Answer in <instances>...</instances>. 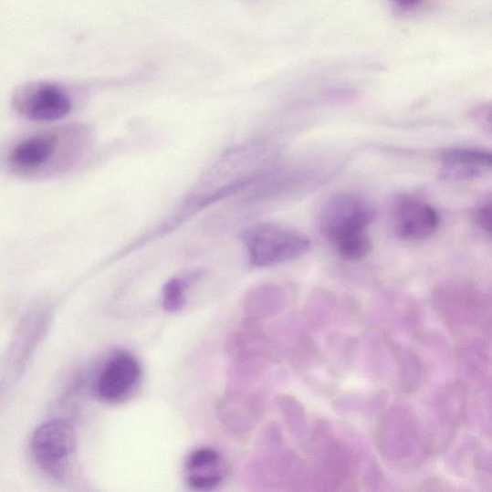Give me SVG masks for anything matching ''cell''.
Returning a JSON list of instances; mask_svg holds the SVG:
<instances>
[{
	"label": "cell",
	"mask_w": 492,
	"mask_h": 492,
	"mask_svg": "<svg viewBox=\"0 0 492 492\" xmlns=\"http://www.w3.org/2000/svg\"><path fill=\"white\" fill-rule=\"evenodd\" d=\"M89 143V134L85 126L58 127L16 143L6 157V167L12 173L24 177L56 176L74 167Z\"/></svg>",
	"instance_id": "6da1fadb"
},
{
	"label": "cell",
	"mask_w": 492,
	"mask_h": 492,
	"mask_svg": "<svg viewBox=\"0 0 492 492\" xmlns=\"http://www.w3.org/2000/svg\"><path fill=\"white\" fill-rule=\"evenodd\" d=\"M490 152L479 149L459 148L445 151L441 156V175L449 181L479 178L491 170Z\"/></svg>",
	"instance_id": "ba28073f"
},
{
	"label": "cell",
	"mask_w": 492,
	"mask_h": 492,
	"mask_svg": "<svg viewBox=\"0 0 492 492\" xmlns=\"http://www.w3.org/2000/svg\"><path fill=\"white\" fill-rule=\"evenodd\" d=\"M13 104L17 113L39 122L63 119L70 113L72 107L66 89L48 81L28 82L17 88Z\"/></svg>",
	"instance_id": "5b68a950"
},
{
	"label": "cell",
	"mask_w": 492,
	"mask_h": 492,
	"mask_svg": "<svg viewBox=\"0 0 492 492\" xmlns=\"http://www.w3.org/2000/svg\"><path fill=\"white\" fill-rule=\"evenodd\" d=\"M377 215L370 199L356 193H338L326 200L318 216V227L333 244L345 236L368 231Z\"/></svg>",
	"instance_id": "3957f363"
},
{
	"label": "cell",
	"mask_w": 492,
	"mask_h": 492,
	"mask_svg": "<svg viewBox=\"0 0 492 492\" xmlns=\"http://www.w3.org/2000/svg\"><path fill=\"white\" fill-rule=\"evenodd\" d=\"M474 120H476L482 129L488 133L491 131V114H490V106L483 105L476 109L474 112Z\"/></svg>",
	"instance_id": "5bb4252c"
},
{
	"label": "cell",
	"mask_w": 492,
	"mask_h": 492,
	"mask_svg": "<svg viewBox=\"0 0 492 492\" xmlns=\"http://www.w3.org/2000/svg\"><path fill=\"white\" fill-rule=\"evenodd\" d=\"M243 241L249 263L256 267L294 261L312 247V241L302 231L272 223L251 226L244 233Z\"/></svg>",
	"instance_id": "7a4b0ae2"
},
{
	"label": "cell",
	"mask_w": 492,
	"mask_h": 492,
	"mask_svg": "<svg viewBox=\"0 0 492 492\" xmlns=\"http://www.w3.org/2000/svg\"><path fill=\"white\" fill-rule=\"evenodd\" d=\"M223 474L220 472L190 473L188 484L196 490H212L222 483Z\"/></svg>",
	"instance_id": "7c38bea8"
},
{
	"label": "cell",
	"mask_w": 492,
	"mask_h": 492,
	"mask_svg": "<svg viewBox=\"0 0 492 492\" xmlns=\"http://www.w3.org/2000/svg\"><path fill=\"white\" fill-rule=\"evenodd\" d=\"M476 225L488 236H491V200L482 204L474 214Z\"/></svg>",
	"instance_id": "4fadbf2b"
},
{
	"label": "cell",
	"mask_w": 492,
	"mask_h": 492,
	"mask_svg": "<svg viewBox=\"0 0 492 492\" xmlns=\"http://www.w3.org/2000/svg\"><path fill=\"white\" fill-rule=\"evenodd\" d=\"M394 2L403 7H412L421 2V0H394Z\"/></svg>",
	"instance_id": "9a60e30c"
},
{
	"label": "cell",
	"mask_w": 492,
	"mask_h": 492,
	"mask_svg": "<svg viewBox=\"0 0 492 492\" xmlns=\"http://www.w3.org/2000/svg\"><path fill=\"white\" fill-rule=\"evenodd\" d=\"M186 287V282L179 278L170 280L163 287L162 303L167 312L176 313L184 307Z\"/></svg>",
	"instance_id": "30bf717a"
},
{
	"label": "cell",
	"mask_w": 492,
	"mask_h": 492,
	"mask_svg": "<svg viewBox=\"0 0 492 492\" xmlns=\"http://www.w3.org/2000/svg\"><path fill=\"white\" fill-rule=\"evenodd\" d=\"M74 429L66 419H52L32 435L31 452L36 464L52 478L66 476L72 449Z\"/></svg>",
	"instance_id": "277c9868"
},
{
	"label": "cell",
	"mask_w": 492,
	"mask_h": 492,
	"mask_svg": "<svg viewBox=\"0 0 492 492\" xmlns=\"http://www.w3.org/2000/svg\"><path fill=\"white\" fill-rule=\"evenodd\" d=\"M393 228L401 240L424 242L439 229V213L424 200L404 196L397 200L393 213Z\"/></svg>",
	"instance_id": "8992f818"
},
{
	"label": "cell",
	"mask_w": 492,
	"mask_h": 492,
	"mask_svg": "<svg viewBox=\"0 0 492 492\" xmlns=\"http://www.w3.org/2000/svg\"><path fill=\"white\" fill-rule=\"evenodd\" d=\"M218 462H220V455L216 451L211 448H202L189 455L186 468L190 473L209 470L215 467Z\"/></svg>",
	"instance_id": "8fae6325"
},
{
	"label": "cell",
	"mask_w": 492,
	"mask_h": 492,
	"mask_svg": "<svg viewBox=\"0 0 492 492\" xmlns=\"http://www.w3.org/2000/svg\"><path fill=\"white\" fill-rule=\"evenodd\" d=\"M334 246L339 256L350 262L367 258L372 250V241L368 231L345 236Z\"/></svg>",
	"instance_id": "9c48e42d"
},
{
	"label": "cell",
	"mask_w": 492,
	"mask_h": 492,
	"mask_svg": "<svg viewBox=\"0 0 492 492\" xmlns=\"http://www.w3.org/2000/svg\"><path fill=\"white\" fill-rule=\"evenodd\" d=\"M141 367L135 358L120 354L109 361L97 382L99 396L114 403L129 394L138 384Z\"/></svg>",
	"instance_id": "52a82bcc"
}]
</instances>
